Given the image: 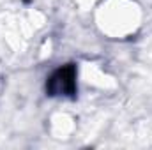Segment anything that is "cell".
<instances>
[{
  "label": "cell",
  "mask_w": 152,
  "mask_h": 150,
  "mask_svg": "<svg viewBox=\"0 0 152 150\" xmlns=\"http://www.w3.org/2000/svg\"><path fill=\"white\" fill-rule=\"evenodd\" d=\"M78 92L76 87V66L75 64H66L53 71L51 76L46 81V94L50 97L57 95H66V97H75Z\"/></svg>",
  "instance_id": "1"
}]
</instances>
